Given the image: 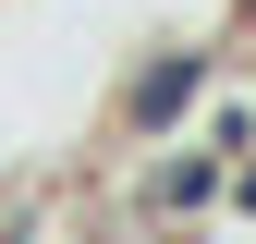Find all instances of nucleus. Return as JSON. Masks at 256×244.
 <instances>
[{"mask_svg":"<svg viewBox=\"0 0 256 244\" xmlns=\"http://www.w3.org/2000/svg\"><path fill=\"white\" fill-rule=\"evenodd\" d=\"M196 98H208V49H158L146 74L122 86V134H171Z\"/></svg>","mask_w":256,"mask_h":244,"instance_id":"obj_1","label":"nucleus"},{"mask_svg":"<svg viewBox=\"0 0 256 244\" xmlns=\"http://www.w3.org/2000/svg\"><path fill=\"white\" fill-rule=\"evenodd\" d=\"M146 196L171 208V220H183V208H220V196H232V159H220V146H196V159H158V183H146Z\"/></svg>","mask_w":256,"mask_h":244,"instance_id":"obj_2","label":"nucleus"},{"mask_svg":"<svg viewBox=\"0 0 256 244\" xmlns=\"http://www.w3.org/2000/svg\"><path fill=\"white\" fill-rule=\"evenodd\" d=\"M232 208H244V220H256V159H232Z\"/></svg>","mask_w":256,"mask_h":244,"instance_id":"obj_3","label":"nucleus"},{"mask_svg":"<svg viewBox=\"0 0 256 244\" xmlns=\"http://www.w3.org/2000/svg\"><path fill=\"white\" fill-rule=\"evenodd\" d=\"M244 24H256V0H244Z\"/></svg>","mask_w":256,"mask_h":244,"instance_id":"obj_4","label":"nucleus"}]
</instances>
